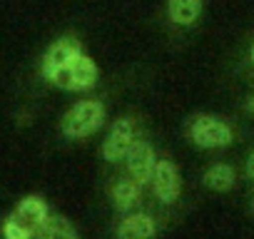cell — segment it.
<instances>
[{"mask_svg":"<svg viewBox=\"0 0 254 239\" xmlns=\"http://www.w3.org/2000/svg\"><path fill=\"white\" fill-rule=\"evenodd\" d=\"M45 217H48V204L43 202V197L30 194L13 209V214L3 227V234L5 239H33L38 237V229L45 222Z\"/></svg>","mask_w":254,"mask_h":239,"instance_id":"obj_1","label":"cell"},{"mask_svg":"<svg viewBox=\"0 0 254 239\" xmlns=\"http://www.w3.org/2000/svg\"><path fill=\"white\" fill-rule=\"evenodd\" d=\"M105 122V105L100 100H80L63 117V132L72 140L95 135Z\"/></svg>","mask_w":254,"mask_h":239,"instance_id":"obj_2","label":"cell"},{"mask_svg":"<svg viewBox=\"0 0 254 239\" xmlns=\"http://www.w3.org/2000/svg\"><path fill=\"white\" fill-rule=\"evenodd\" d=\"M190 137L202 150H224L234 140V130L214 115H197L190 122Z\"/></svg>","mask_w":254,"mask_h":239,"instance_id":"obj_3","label":"cell"},{"mask_svg":"<svg viewBox=\"0 0 254 239\" xmlns=\"http://www.w3.org/2000/svg\"><path fill=\"white\" fill-rule=\"evenodd\" d=\"M97 75H100V72H97V62H95L90 55L80 53V55L72 58L63 70H58V72L53 75L50 82H55V85L63 87V90L80 92V90H90V87H95Z\"/></svg>","mask_w":254,"mask_h":239,"instance_id":"obj_4","label":"cell"},{"mask_svg":"<svg viewBox=\"0 0 254 239\" xmlns=\"http://www.w3.org/2000/svg\"><path fill=\"white\" fill-rule=\"evenodd\" d=\"M137 140V125L132 117H120L117 122L110 127L105 142H102V157L107 162H120L125 155L130 152V147Z\"/></svg>","mask_w":254,"mask_h":239,"instance_id":"obj_5","label":"cell"},{"mask_svg":"<svg viewBox=\"0 0 254 239\" xmlns=\"http://www.w3.org/2000/svg\"><path fill=\"white\" fill-rule=\"evenodd\" d=\"M125 167H127V175L132 179H137L140 184L152 182V175H155V167H157V157H155L152 145L145 142V140H135L130 152L125 155Z\"/></svg>","mask_w":254,"mask_h":239,"instance_id":"obj_6","label":"cell"},{"mask_svg":"<svg viewBox=\"0 0 254 239\" xmlns=\"http://www.w3.org/2000/svg\"><path fill=\"white\" fill-rule=\"evenodd\" d=\"M152 189H155V197L165 204H172L180 199L182 177H180V170L170 160H157V167L152 175Z\"/></svg>","mask_w":254,"mask_h":239,"instance_id":"obj_7","label":"cell"},{"mask_svg":"<svg viewBox=\"0 0 254 239\" xmlns=\"http://www.w3.org/2000/svg\"><path fill=\"white\" fill-rule=\"evenodd\" d=\"M82 50H80V43L75 40V38H60V40H55L50 48H48V53H45V58H43V75L48 77V80H53V75L58 72V70H63L72 58H77Z\"/></svg>","mask_w":254,"mask_h":239,"instance_id":"obj_8","label":"cell"},{"mask_svg":"<svg viewBox=\"0 0 254 239\" xmlns=\"http://www.w3.org/2000/svg\"><path fill=\"white\" fill-rule=\"evenodd\" d=\"M165 13L177 28H194L204 13V0H167Z\"/></svg>","mask_w":254,"mask_h":239,"instance_id":"obj_9","label":"cell"},{"mask_svg":"<svg viewBox=\"0 0 254 239\" xmlns=\"http://www.w3.org/2000/svg\"><path fill=\"white\" fill-rule=\"evenodd\" d=\"M157 234V222L147 212L127 214L117 227V239H152Z\"/></svg>","mask_w":254,"mask_h":239,"instance_id":"obj_10","label":"cell"},{"mask_svg":"<svg viewBox=\"0 0 254 239\" xmlns=\"http://www.w3.org/2000/svg\"><path fill=\"white\" fill-rule=\"evenodd\" d=\"M110 194H112V202H115V207L120 212H130L142 199V184L137 179H132V177H122V179H117L112 184Z\"/></svg>","mask_w":254,"mask_h":239,"instance_id":"obj_11","label":"cell"},{"mask_svg":"<svg viewBox=\"0 0 254 239\" xmlns=\"http://www.w3.org/2000/svg\"><path fill=\"white\" fill-rule=\"evenodd\" d=\"M38 239H77V229L72 227L70 219L58 217V214H48L38 229Z\"/></svg>","mask_w":254,"mask_h":239,"instance_id":"obj_12","label":"cell"},{"mask_svg":"<svg viewBox=\"0 0 254 239\" xmlns=\"http://www.w3.org/2000/svg\"><path fill=\"white\" fill-rule=\"evenodd\" d=\"M202 182H204L209 189H214V192H229V189L234 187V182H237V175H234V170H232L229 165L219 162V165H212V167L204 172Z\"/></svg>","mask_w":254,"mask_h":239,"instance_id":"obj_13","label":"cell"},{"mask_svg":"<svg viewBox=\"0 0 254 239\" xmlns=\"http://www.w3.org/2000/svg\"><path fill=\"white\" fill-rule=\"evenodd\" d=\"M247 177H249V179H254V152L247 157Z\"/></svg>","mask_w":254,"mask_h":239,"instance_id":"obj_14","label":"cell"},{"mask_svg":"<svg viewBox=\"0 0 254 239\" xmlns=\"http://www.w3.org/2000/svg\"><path fill=\"white\" fill-rule=\"evenodd\" d=\"M247 110H249V112H252V115H254V95H252V97H249V100H247Z\"/></svg>","mask_w":254,"mask_h":239,"instance_id":"obj_15","label":"cell"},{"mask_svg":"<svg viewBox=\"0 0 254 239\" xmlns=\"http://www.w3.org/2000/svg\"><path fill=\"white\" fill-rule=\"evenodd\" d=\"M249 60H252V65H254V43H252V50H249Z\"/></svg>","mask_w":254,"mask_h":239,"instance_id":"obj_16","label":"cell"}]
</instances>
